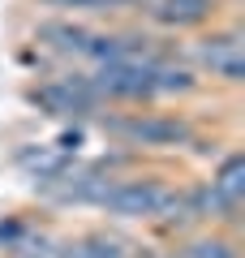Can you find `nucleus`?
I'll return each mask as SVG.
<instances>
[{"instance_id":"nucleus-1","label":"nucleus","mask_w":245,"mask_h":258,"mask_svg":"<svg viewBox=\"0 0 245 258\" xmlns=\"http://www.w3.org/2000/svg\"><path fill=\"white\" fill-rule=\"evenodd\" d=\"M103 138L120 151H134V155L151 159V155H185L194 138L202 134V125L190 116V112H176V108H125V112H103L95 120Z\"/></svg>"},{"instance_id":"nucleus-2","label":"nucleus","mask_w":245,"mask_h":258,"mask_svg":"<svg viewBox=\"0 0 245 258\" xmlns=\"http://www.w3.org/2000/svg\"><path fill=\"white\" fill-rule=\"evenodd\" d=\"M181 60L207 86L241 91L245 86V30H241V18H224L215 26L190 35V43L181 47Z\"/></svg>"},{"instance_id":"nucleus-3","label":"nucleus","mask_w":245,"mask_h":258,"mask_svg":"<svg viewBox=\"0 0 245 258\" xmlns=\"http://www.w3.org/2000/svg\"><path fill=\"white\" fill-rule=\"evenodd\" d=\"M22 99L47 120H78V125H86V120L95 125L108 112L91 86V74L73 69V64H56L52 74H39L35 82L22 86Z\"/></svg>"},{"instance_id":"nucleus-4","label":"nucleus","mask_w":245,"mask_h":258,"mask_svg":"<svg viewBox=\"0 0 245 258\" xmlns=\"http://www.w3.org/2000/svg\"><path fill=\"white\" fill-rule=\"evenodd\" d=\"M172 189H176V176L168 168H146L142 164L138 172L116 176L108 185L99 211L108 215V224H151Z\"/></svg>"},{"instance_id":"nucleus-5","label":"nucleus","mask_w":245,"mask_h":258,"mask_svg":"<svg viewBox=\"0 0 245 258\" xmlns=\"http://www.w3.org/2000/svg\"><path fill=\"white\" fill-rule=\"evenodd\" d=\"M224 18H236V9H228V0H151L138 22L163 39H190Z\"/></svg>"},{"instance_id":"nucleus-6","label":"nucleus","mask_w":245,"mask_h":258,"mask_svg":"<svg viewBox=\"0 0 245 258\" xmlns=\"http://www.w3.org/2000/svg\"><path fill=\"white\" fill-rule=\"evenodd\" d=\"M95 26L91 22H73V18H39L30 26V47L43 52L52 64H82V52L91 43Z\"/></svg>"},{"instance_id":"nucleus-7","label":"nucleus","mask_w":245,"mask_h":258,"mask_svg":"<svg viewBox=\"0 0 245 258\" xmlns=\"http://www.w3.org/2000/svg\"><path fill=\"white\" fill-rule=\"evenodd\" d=\"M43 18H73L91 26H112V22H138L142 5L138 0H26Z\"/></svg>"},{"instance_id":"nucleus-8","label":"nucleus","mask_w":245,"mask_h":258,"mask_svg":"<svg viewBox=\"0 0 245 258\" xmlns=\"http://www.w3.org/2000/svg\"><path fill=\"white\" fill-rule=\"evenodd\" d=\"M151 86H155V103H185V99H198L202 91H207V82H202L198 74H194L190 64L181 60V52H163L151 60Z\"/></svg>"},{"instance_id":"nucleus-9","label":"nucleus","mask_w":245,"mask_h":258,"mask_svg":"<svg viewBox=\"0 0 245 258\" xmlns=\"http://www.w3.org/2000/svg\"><path fill=\"white\" fill-rule=\"evenodd\" d=\"M181 258H245V241L224 228H194L181 241H172Z\"/></svg>"},{"instance_id":"nucleus-10","label":"nucleus","mask_w":245,"mask_h":258,"mask_svg":"<svg viewBox=\"0 0 245 258\" xmlns=\"http://www.w3.org/2000/svg\"><path fill=\"white\" fill-rule=\"evenodd\" d=\"M207 181L215 185V189H224L228 198H241V203H245V151L241 147H228L224 155L207 168Z\"/></svg>"},{"instance_id":"nucleus-11","label":"nucleus","mask_w":245,"mask_h":258,"mask_svg":"<svg viewBox=\"0 0 245 258\" xmlns=\"http://www.w3.org/2000/svg\"><path fill=\"white\" fill-rule=\"evenodd\" d=\"M134 258H181L172 245H159V241H134Z\"/></svg>"},{"instance_id":"nucleus-12","label":"nucleus","mask_w":245,"mask_h":258,"mask_svg":"<svg viewBox=\"0 0 245 258\" xmlns=\"http://www.w3.org/2000/svg\"><path fill=\"white\" fill-rule=\"evenodd\" d=\"M9 258H47V254H9Z\"/></svg>"}]
</instances>
